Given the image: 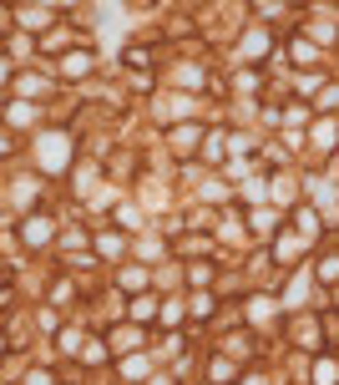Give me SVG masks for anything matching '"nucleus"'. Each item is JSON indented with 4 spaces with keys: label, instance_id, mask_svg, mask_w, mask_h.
I'll return each instance as SVG.
<instances>
[{
    "label": "nucleus",
    "instance_id": "1",
    "mask_svg": "<svg viewBox=\"0 0 339 385\" xmlns=\"http://www.w3.org/2000/svg\"><path fill=\"white\" fill-rule=\"evenodd\" d=\"M132 314H137V319H152L158 310H152V299H132Z\"/></svg>",
    "mask_w": 339,
    "mask_h": 385
}]
</instances>
